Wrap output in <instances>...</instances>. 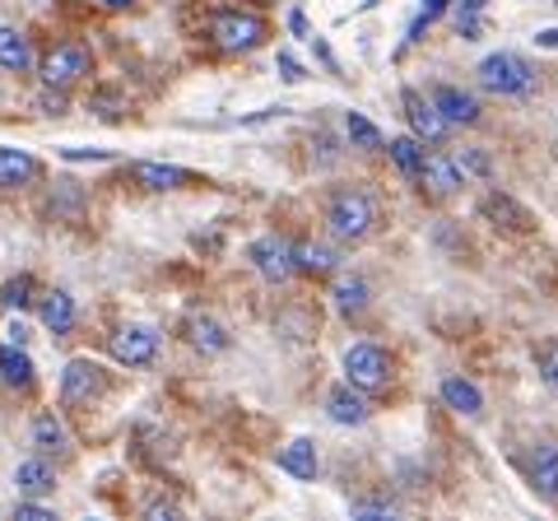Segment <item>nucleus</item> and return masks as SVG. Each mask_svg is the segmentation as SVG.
<instances>
[{"instance_id":"nucleus-1","label":"nucleus","mask_w":558,"mask_h":521,"mask_svg":"<svg viewBox=\"0 0 558 521\" xmlns=\"http://www.w3.org/2000/svg\"><path fill=\"white\" fill-rule=\"evenodd\" d=\"M373 223H377V205L368 191H359V186H340V191H330V205H326V229L336 233L340 242H363L373 233Z\"/></svg>"},{"instance_id":"nucleus-2","label":"nucleus","mask_w":558,"mask_h":521,"mask_svg":"<svg viewBox=\"0 0 558 521\" xmlns=\"http://www.w3.org/2000/svg\"><path fill=\"white\" fill-rule=\"evenodd\" d=\"M475 75L488 94H502V98H531L539 89V71L526 57H517V51H494V57H484Z\"/></svg>"},{"instance_id":"nucleus-3","label":"nucleus","mask_w":558,"mask_h":521,"mask_svg":"<svg viewBox=\"0 0 558 521\" xmlns=\"http://www.w3.org/2000/svg\"><path fill=\"white\" fill-rule=\"evenodd\" d=\"M209 38H215L219 51L242 57V51H256L266 43V20H260V14H242V10H223V14H215V24H209Z\"/></svg>"},{"instance_id":"nucleus-4","label":"nucleus","mask_w":558,"mask_h":521,"mask_svg":"<svg viewBox=\"0 0 558 521\" xmlns=\"http://www.w3.org/2000/svg\"><path fill=\"white\" fill-rule=\"evenodd\" d=\"M344 377L359 391H377L391 381V354L381 344H349L344 350Z\"/></svg>"},{"instance_id":"nucleus-5","label":"nucleus","mask_w":558,"mask_h":521,"mask_svg":"<svg viewBox=\"0 0 558 521\" xmlns=\"http://www.w3.org/2000/svg\"><path fill=\"white\" fill-rule=\"evenodd\" d=\"M89 47H80V43H61V47H51L47 51V61H43V84L47 89H70L75 80L89 75Z\"/></svg>"},{"instance_id":"nucleus-6","label":"nucleus","mask_w":558,"mask_h":521,"mask_svg":"<svg viewBox=\"0 0 558 521\" xmlns=\"http://www.w3.org/2000/svg\"><path fill=\"white\" fill-rule=\"evenodd\" d=\"M108 391V373H102V363L94 359H70L65 373H61V401L65 405H84L94 401V396Z\"/></svg>"},{"instance_id":"nucleus-7","label":"nucleus","mask_w":558,"mask_h":521,"mask_svg":"<svg viewBox=\"0 0 558 521\" xmlns=\"http://www.w3.org/2000/svg\"><path fill=\"white\" fill-rule=\"evenodd\" d=\"M252 266L266 275L270 284H284V280H293L299 275V260H293V242H284V238H260V242H252Z\"/></svg>"},{"instance_id":"nucleus-8","label":"nucleus","mask_w":558,"mask_h":521,"mask_svg":"<svg viewBox=\"0 0 558 521\" xmlns=\"http://www.w3.org/2000/svg\"><path fill=\"white\" fill-rule=\"evenodd\" d=\"M108 350L117 363H126V368H145V363L159 354V331H154V326H121L108 340Z\"/></svg>"},{"instance_id":"nucleus-9","label":"nucleus","mask_w":558,"mask_h":521,"mask_svg":"<svg viewBox=\"0 0 558 521\" xmlns=\"http://www.w3.org/2000/svg\"><path fill=\"white\" fill-rule=\"evenodd\" d=\"M400 102H405V117H410V126H414V135H418L424 145H438L442 135L451 131V121L438 112V102H433V98L405 89V94H400Z\"/></svg>"},{"instance_id":"nucleus-10","label":"nucleus","mask_w":558,"mask_h":521,"mask_svg":"<svg viewBox=\"0 0 558 521\" xmlns=\"http://www.w3.org/2000/svg\"><path fill=\"white\" fill-rule=\"evenodd\" d=\"M480 215L494 223V229H508V233H531L535 229V219H531L526 205L512 201V196H502V191H494V196L480 201Z\"/></svg>"},{"instance_id":"nucleus-11","label":"nucleus","mask_w":558,"mask_h":521,"mask_svg":"<svg viewBox=\"0 0 558 521\" xmlns=\"http://www.w3.org/2000/svg\"><path fill=\"white\" fill-rule=\"evenodd\" d=\"M326 414L344 428H359V424H368V401H363V391L354 387V381H344V387H330Z\"/></svg>"},{"instance_id":"nucleus-12","label":"nucleus","mask_w":558,"mask_h":521,"mask_svg":"<svg viewBox=\"0 0 558 521\" xmlns=\"http://www.w3.org/2000/svg\"><path fill=\"white\" fill-rule=\"evenodd\" d=\"M43 178V163L33 159L28 149H10V145H0V191H20L28 182H38Z\"/></svg>"},{"instance_id":"nucleus-13","label":"nucleus","mask_w":558,"mask_h":521,"mask_svg":"<svg viewBox=\"0 0 558 521\" xmlns=\"http://www.w3.org/2000/svg\"><path fill=\"white\" fill-rule=\"evenodd\" d=\"M433 102H438V112L451 121V126H475L480 121V102L465 89H457V84H438V89H433Z\"/></svg>"},{"instance_id":"nucleus-14","label":"nucleus","mask_w":558,"mask_h":521,"mask_svg":"<svg viewBox=\"0 0 558 521\" xmlns=\"http://www.w3.org/2000/svg\"><path fill=\"white\" fill-rule=\"evenodd\" d=\"M131 182H140L145 191H178L191 182V172L178 168V163H131Z\"/></svg>"},{"instance_id":"nucleus-15","label":"nucleus","mask_w":558,"mask_h":521,"mask_svg":"<svg viewBox=\"0 0 558 521\" xmlns=\"http://www.w3.org/2000/svg\"><path fill=\"white\" fill-rule=\"evenodd\" d=\"M465 172L457 168V159H447V154H428L424 172H418V182H424V191H433V196H451V191L461 186Z\"/></svg>"},{"instance_id":"nucleus-16","label":"nucleus","mask_w":558,"mask_h":521,"mask_svg":"<svg viewBox=\"0 0 558 521\" xmlns=\"http://www.w3.org/2000/svg\"><path fill=\"white\" fill-rule=\"evenodd\" d=\"M14 484H20L24 498H43V494H57V471H51L43 457H33V461H20Z\"/></svg>"},{"instance_id":"nucleus-17","label":"nucleus","mask_w":558,"mask_h":521,"mask_svg":"<svg viewBox=\"0 0 558 521\" xmlns=\"http://www.w3.org/2000/svg\"><path fill=\"white\" fill-rule=\"evenodd\" d=\"M186 340L196 344V350H205V354H223V350H229V331H223L215 317H205V312H196V317L186 322Z\"/></svg>"},{"instance_id":"nucleus-18","label":"nucleus","mask_w":558,"mask_h":521,"mask_svg":"<svg viewBox=\"0 0 558 521\" xmlns=\"http://www.w3.org/2000/svg\"><path fill=\"white\" fill-rule=\"evenodd\" d=\"M531 484L545 502H558V447H539L531 461Z\"/></svg>"},{"instance_id":"nucleus-19","label":"nucleus","mask_w":558,"mask_h":521,"mask_svg":"<svg viewBox=\"0 0 558 521\" xmlns=\"http://www.w3.org/2000/svg\"><path fill=\"white\" fill-rule=\"evenodd\" d=\"M43 326H47L51 336H65L70 326H75V299H70V293H61V289L43 293Z\"/></svg>"},{"instance_id":"nucleus-20","label":"nucleus","mask_w":558,"mask_h":521,"mask_svg":"<svg viewBox=\"0 0 558 521\" xmlns=\"http://www.w3.org/2000/svg\"><path fill=\"white\" fill-rule=\"evenodd\" d=\"M0 71H33V47L20 28H0Z\"/></svg>"},{"instance_id":"nucleus-21","label":"nucleus","mask_w":558,"mask_h":521,"mask_svg":"<svg viewBox=\"0 0 558 521\" xmlns=\"http://www.w3.org/2000/svg\"><path fill=\"white\" fill-rule=\"evenodd\" d=\"M279 471H289L299 480H312V475H317V443L293 438L284 451H279Z\"/></svg>"},{"instance_id":"nucleus-22","label":"nucleus","mask_w":558,"mask_h":521,"mask_svg":"<svg viewBox=\"0 0 558 521\" xmlns=\"http://www.w3.org/2000/svg\"><path fill=\"white\" fill-rule=\"evenodd\" d=\"M391 163L405 172V178L418 182V172H424V163H428L424 141H418V135H396V141H391Z\"/></svg>"},{"instance_id":"nucleus-23","label":"nucleus","mask_w":558,"mask_h":521,"mask_svg":"<svg viewBox=\"0 0 558 521\" xmlns=\"http://www.w3.org/2000/svg\"><path fill=\"white\" fill-rule=\"evenodd\" d=\"M442 401L451 410H461V414H484V391L475 387V381H465V377H447L442 381Z\"/></svg>"},{"instance_id":"nucleus-24","label":"nucleus","mask_w":558,"mask_h":521,"mask_svg":"<svg viewBox=\"0 0 558 521\" xmlns=\"http://www.w3.org/2000/svg\"><path fill=\"white\" fill-rule=\"evenodd\" d=\"M33 447H38V451H57V457H65V451H70V433H65V424L57 420V414H38V420H33Z\"/></svg>"},{"instance_id":"nucleus-25","label":"nucleus","mask_w":558,"mask_h":521,"mask_svg":"<svg viewBox=\"0 0 558 521\" xmlns=\"http://www.w3.org/2000/svg\"><path fill=\"white\" fill-rule=\"evenodd\" d=\"M293 260H299L303 275H330L336 270V252L326 247V242H293Z\"/></svg>"},{"instance_id":"nucleus-26","label":"nucleus","mask_w":558,"mask_h":521,"mask_svg":"<svg viewBox=\"0 0 558 521\" xmlns=\"http://www.w3.org/2000/svg\"><path fill=\"white\" fill-rule=\"evenodd\" d=\"M0 381H5V387H33V359L20 350V344H5V350H0Z\"/></svg>"},{"instance_id":"nucleus-27","label":"nucleus","mask_w":558,"mask_h":521,"mask_svg":"<svg viewBox=\"0 0 558 521\" xmlns=\"http://www.w3.org/2000/svg\"><path fill=\"white\" fill-rule=\"evenodd\" d=\"M330 299H336V307L344 312V317H354V312L368 307V284H363V280H349V275H344V280L336 284V293H330Z\"/></svg>"},{"instance_id":"nucleus-28","label":"nucleus","mask_w":558,"mask_h":521,"mask_svg":"<svg viewBox=\"0 0 558 521\" xmlns=\"http://www.w3.org/2000/svg\"><path fill=\"white\" fill-rule=\"evenodd\" d=\"M344 131H349V141H354L359 149H387V141H381V131H377L363 112H349V117H344Z\"/></svg>"},{"instance_id":"nucleus-29","label":"nucleus","mask_w":558,"mask_h":521,"mask_svg":"<svg viewBox=\"0 0 558 521\" xmlns=\"http://www.w3.org/2000/svg\"><path fill=\"white\" fill-rule=\"evenodd\" d=\"M33 293H38V280H33V275H14V280L0 289V307H10V312L20 307L24 312L33 303Z\"/></svg>"},{"instance_id":"nucleus-30","label":"nucleus","mask_w":558,"mask_h":521,"mask_svg":"<svg viewBox=\"0 0 558 521\" xmlns=\"http://www.w3.org/2000/svg\"><path fill=\"white\" fill-rule=\"evenodd\" d=\"M457 168L465 172V178H488V172H494V163H488L480 149H461L457 154Z\"/></svg>"},{"instance_id":"nucleus-31","label":"nucleus","mask_w":558,"mask_h":521,"mask_svg":"<svg viewBox=\"0 0 558 521\" xmlns=\"http://www.w3.org/2000/svg\"><path fill=\"white\" fill-rule=\"evenodd\" d=\"M275 71H279V80H284V84H303V80H307L293 51H279V57H275Z\"/></svg>"},{"instance_id":"nucleus-32","label":"nucleus","mask_w":558,"mask_h":521,"mask_svg":"<svg viewBox=\"0 0 558 521\" xmlns=\"http://www.w3.org/2000/svg\"><path fill=\"white\" fill-rule=\"evenodd\" d=\"M539 377H545L549 387L558 391V340H549L545 350H539Z\"/></svg>"},{"instance_id":"nucleus-33","label":"nucleus","mask_w":558,"mask_h":521,"mask_svg":"<svg viewBox=\"0 0 558 521\" xmlns=\"http://www.w3.org/2000/svg\"><path fill=\"white\" fill-rule=\"evenodd\" d=\"M396 498H368V502H354V517H396Z\"/></svg>"},{"instance_id":"nucleus-34","label":"nucleus","mask_w":558,"mask_h":521,"mask_svg":"<svg viewBox=\"0 0 558 521\" xmlns=\"http://www.w3.org/2000/svg\"><path fill=\"white\" fill-rule=\"evenodd\" d=\"M14 517L20 521H57L47 508H38V502H14Z\"/></svg>"},{"instance_id":"nucleus-35","label":"nucleus","mask_w":558,"mask_h":521,"mask_svg":"<svg viewBox=\"0 0 558 521\" xmlns=\"http://www.w3.org/2000/svg\"><path fill=\"white\" fill-rule=\"evenodd\" d=\"M65 159H70V163H84V159L102 163V159H108V149H65Z\"/></svg>"},{"instance_id":"nucleus-36","label":"nucleus","mask_w":558,"mask_h":521,"mask_svg":"<svg viewBox=\"0 0 558 521\" xmlns=\"http://www.w3.org/2000/svg\"><path fill=\"white\" fill-rule=\"evenodd\" d=\"M94 108H98L102 117H108V121H117V117H121V112H117V94H102V98L94 102Z\"/></svg>"},{"instance_id":"nucleus-37","label":"nucleus","mask_w":558,"mask_h":521,"mask_svg":"<svg viewBox=\"0 0 558 521\" xmlns=\"http://www.w3.org/2000/svg\"><path fill=\"white\" fill-rule=\"evenodd\" d=\"M145 512H149V517H182V508H178V502H149Z\"/></svg>"},{"instance_id":"nucleus-38","label":"nucleus","mask_w":558,"mask_h":521,"mask_svg":"<svg viewBox=\"0 0 558 521\" xmlns=\"http://www.w3.org/2000/svg\"><path fill=\"white\" fill-rule=\"evenodd\" d=\"M447 10H451V0H424V20H438Z\"/></svg>"},{"instance_id":"nucleus-39","label":"nucleus","mask_w":558,"mask_h":521,"mask_svg":"<svg viewBox=\"0 0 558 521\" xmlns=\"http://www.w3.org/2000/svg\"><path fill=\"white\" fill-rule=\"evenodd\" d=\"M289 28H293V33H299V38H303V33H307V20H303V10H293V14H289Z\"/></svg>"},{"instance_id":"nucleus-40","label":"nucleus","mask_w":558,"mask_h":521,"mask_svg":"<svg viewBox=\"0 0 558 521\" xmlns=\"http://www.w3.org/2000/svg\"><path fill=\"white\" fill-rule=\"evenodd\" d=\"M539 47H558V28H545V33H539Z\"/></svg>"},{"instance_id":"nucleus-41","label":"nucleus","mask_w":558,"mask_h":521,"mask_svg":"<svg viewBox=\"0 0 558 521\" xmlns=\"http://www.w3.org/2000/svg\"><path fill=\"white\" fill-rule=\"evenodd\" d=\"M102 5H112V10H126V5H135V0H102Z\"/></svg>"},{"instance_id":"nucleus-42","label":"nucleus","mask_w":558,"mask_h":521,"mask_svg":"<svg viewBox=\"0 0 558 521\" xmlns=\"http://www.w3.org/2000/svg\"><path fill=\"white\" fill-rule=\"evenodd\" d=\"M256 5H275V0H256Z\"/></svg>"}]
</instances>
